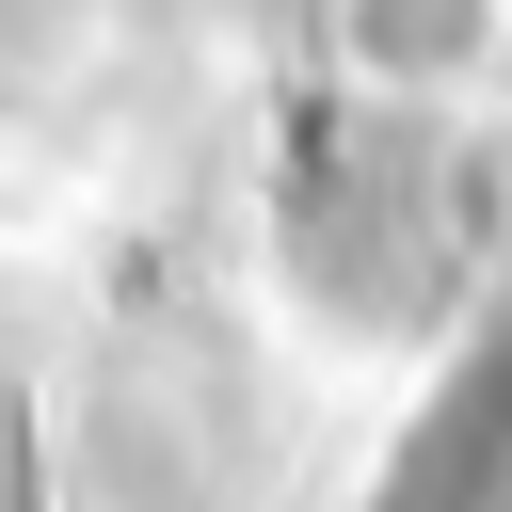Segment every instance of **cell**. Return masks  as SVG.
<instances>
[{
    "label": "cell",
    "mask_w": 512,
    "mask_h": 512,
    "mask_svg": "<svg viewBox=\"0 0 512 512\" xmlns=\"http://www.w3.org/2000/svg\"><path fill=\"white\" fill-rule=\"evenodd\" d=\"M496 32H512V0H336V64L368 96H464L496 64Z\"/></svg>",
    "instance_id": "obj_1"
}]
</instances>
